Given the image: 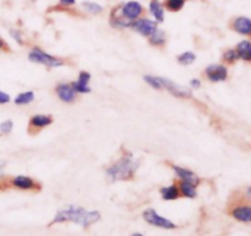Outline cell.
Returning <instances> with one entry per match:
<instances>
[{
  "label": "cell",
  "instance_id": "9c48e42d",
  "mask_svg": "<svg viewBox=\"0 0 251 236\" xmlns=\"http://www.w3.org/2000/svg\"><path fill=\"white\" fill-rule=\"evenodd\" d=\"M53 123V117L50 115H34L29 118L28 122V133L36 134L41 132V129L48 127Z\"/></svg>",
  "mask_w": 251,
  "mask_h": 236
},
{
  "label": "cell",
  "instance_id": "ffe728a7",
  "mask_svg": "<svg viewBox=\"0 0 251 236\" xmlns=\"http://www.w3.org/2000/svg\"><path fill=\"white\" fill-rule=\"evenodd\" d=\"M34 100V92L33 91H25V92L19 93V95L15 97V103L19 106L28 105L32 101Z\"/></svg>",
  "mask_w": 251,
  "mask_h": 236
},
{
  "label": "cell",
  "instance_id": "5b68a950",
  "mask_svg": "<svg viewBox=\"0 0 251 236\" xmlns=\"http://www.w3.org/2000/svg\"><path fill=\"white\" fill-rule=\"evenodd\" d=\"M113 10H114L119 16H122L123 19L126 20V21L129 22L140 19V16H141L145 11L144 6H142L139 1H134V0L125 2V4L120 5V6L115 7V9Z\"/></svg>",
  "mask_w": 251,
  "mask_h": 236
},
{
  "label": "cell",
  "instance_id": "5bb4252c",
  "mask_svg": "<svg viewBox=\"0 0 251 236\" xmlns=\"http://www.w3.org/2000/svg\"><path fill=\"white\" fill-rule=\"evenodd\" d=\"M230 215L242 223H251V206L249 204H240L234 206L230 211Z\"/></svg>",
  "mask_w": 251,
  "mask_h": 236
},
{
  "label": "cell",
  "instance_id": "603a6c76",
  "mask_svg": "<svg viewBox=\"0 0 251 236\" xmlns=\"http://www.w3.org/2000/svg\"><path fill=\"white\" fill-rule=\"evenodd\" d=\"M185 2L186 0H166V1H164V7H166L167 10H169V11L176 12L180 11V10L183 9Z\"/></svg>",
  "mask_w": 251,
  "mask_h": 236
},
{
  "label": "cell",
  "instance_id": "f546056e",
  "mask_svg": "<svg viewBox=\"0 0 251 236\" xmlns=\"http://www.w3.org/2000/svg\"><path fill=\"white\" fill-rule=\"evenodd\" d=\"M190 86L193 88H199L201 86L200 80H198V79H193V80L190 81Z\"/></svg>",
  "mask_w": 251,
  "mask_h": 236
},
{
  "label": "cell",
  "instance_id": "1f68e13d",
  "mask_svg": "<svg viewBox=\"0 0 251 236\" xmlns=\"http://www.w3.org/2000/svg\"><path fill=\"white\" fill-rule=\"evenodd\" d=\"M5 166H6V161L2 159H0V172H2V170L5 169Z\"/></svg>",
  "mask_w": 251,
  "mask_h": 236
},
{
  "label": "cell",
  "instance_id": "7a4b0ae2",
  "mask_svg": "<svg viewBox=\"0 0 251 236\" xmlns=\"http://www.w3.org/2000/svg\"><path fill=\"white\" fill-rule=\"evenodd\" d=\"M140 166L139 160L134 159L130 151H123V155L113 162L112 165L107 167L105 174L108 178L112 182L115 181H127V179L134 178L137 169Z\"/></svg>",
  "mask_w": 251,
  "mask_h": 236
},
{
  "label": "cell",
  "instance_id": "44dd1931",
  "mask_svg": "<svg viewBox=\"0 0 251 236\" xmlns=\"http://www.w3.org/2000/svg\"><path fill=\"white\" fill-rule=\"evenodd\" d=\"M149 41L152 46H163L166 43V33L162 30L157 29V31L149 37Z\"/></svg>",
  "mask_w": 251,
  "mask_h": 236
},
{
  "label": "cell",
  "instance_id": "2e32d148",
  "mask_svg": "<svg viewBox=\"0 0 251 236\" xmlns=\"http://www.w3.org/2000/svg\"><path fill=\"white\" fill-rule=\"evenodd\" d=\"M161 194L162 198L164 201H174V199H178L180 197V191H179L178 183H173L171 186L162 187L161 188Z\"/></svg>",
  "mask_w": 251,
  "mask_h": 236
},
{
  "label": "cell",
  "instance_id": "4dcf8cb0",
  "mask_svg": "<svg viewBox=\"0 0 251 236\" xmlns=\"http://www.w3.org/2000/svg\"><path fill=\"white\" fill-rule=\"evenodd\" d=\"M75 0H60V4L64 6H70V5L75 4Z\"/></svg>",
  "mask_w": 251,
  "mask_h": 236
},
{
  "label": "cell",
  "instance_id": "52a82bcc",
  "mask_svg": "<svg viewBox=\"0 0 251 236\" xmlns=\"http://www.w3.org/2000/svg\"><path fill=\"white\" fill-rule=\"evenodd\" d=\"M11 186L14 188L21 189V191H38L41 188V184L33 179L29 176H24V175H20V176H15L12 178H10V183L7 184V187Z\"/></svg>",
  "mask_w": 251,
  "mask_h": 236
},
{
  "label": "cell",
  "instance_id": "d6986e66",
  "mask_svg": "<svg viewBox=\"0 0 251 236\" xmlns=\"http://www.w3.org/2000/svg\"><path fill=\"white\" fill-rule=\"evenodd\" d=\"M150 11L153 15L154 20L157 22L164 21V7L158 0H151V2H150Z\"/></svg>",
  "mask_w": 251,
  "mask_h": 236
},
{
  "label": "cell",
  "instance_id": "9a60e30c",
  "mask_svg": "<svg viewBox=\"0 0 251 236\" xmlns=\"http://www.w3.org/2000/svg\"><path fill=\"white\" fill-rule=\"evenodd\" d=\"M173 170L174 172L176 174V176L180 178V181H185V182H191L195 186H198L200 183V178L194 174L191 170L185 169V167L178 166V165H173Z\"/></svg>",
  "mask_w": 251,
  "mask_h": 236
},
{
  "label": "cell",
  "instance_id": "cb8c5ba5",
  "mask_svg": "<svg viewBox=\"0 0 251 236\" xmlns=\"http://www.w3.org/2000/svg\"><path fill=\"white\" fill-rule=\"evenodd\" d=\"M82 6L85 7L86 11H88L90 14H100V12L103 11V7L100 6L97 2L92 1H83Z\"/></svg>",
  "mask_w": 251,
  "mask_h": 236
},
{
  "label": "cell",
  "instance_id": "4316f807",
  "mask_svg": "<svg viewBox=\"0 0 251 236\" xmlns=\"http://www.w3.org/2000/svg\"><path fill=\"white\" fill-rule=\"evenodd\" d=\"M10 34H11V37L15 41L19 42L20 44H24V37H22L21 32L17 31V30H11V31H10Z\"/></svg>",
  "mask_w": 251,
  "mask_h": 236
},
{
  "label": "cell",
  "instance_id": "83f0119b",
  "mask_svg": "<svg viewBox=\"0 0 251 236\" xmlns=\"http://www.w3.org/2000/svg\"><path fill=\"white\" fill-rule=\"evenodd\" d=\"M10 95H7L6 92L4 91H0V105H5V103H9L10 102Z\"/></svg>",
  "mask_w": 251,
  "mask_h": 236
},
{
  "label": "cell",
  "instance_id": "6da1fadb",
  "mask_svg": "<svg viewBox=\"0 0 251 236\" xmlns=\"http://www.w3.org/2000/svg\"><path fill=\"white\" fill-rule=\"evenodd\" d=\"M100 220V211L87 210V209L78 206H69L66 208L58 210V213L55 214V216H54L49 225L71 221V223L77 224V225L82 226V228H88V226H91L92 224L97 223Z\"/></svg>",
  "mask_w": 251,
  "mask_h": 236
},
{
  "label": "cell",
  "instance_id": "ba28073f",
  "mask_svg": "<svg viewBox=\"0 0 251 236\" xmlns=\"http://www.w3.org/2000/svg\"><path fill=\"white\" fill-rule=\"evenodd\" d=\"M130 29H132L135 32L141 34V36L149 38L151 34H153L157 31L158 27H157L156 22L150 19H137L135 21H131Z\"/></svg>",
  "mask_w": 251,
  "mask_h": 236
},
{
  "label": "cell",
  "instance_id": "277c9868",
  "mask_svg": "<svg viewBox=\"0 0 251 236\" xmlns=\"http://www.w3.org/2000/svg\"><path fill=\"white\" fill-rule=\"evenodd\" d=\"M28 59L32 61V63L42 64L44 66H48V68H58V66H61L65 64V60L61 58H58V57H54L51 54H48L47 52H44L43 49L36 48L32 49L28 53Z\"/></svg>",
  "mask_w": 251,
  "mask_h": 236
},
{
  "label": "cell",
  "instance_id": "7402d4cb",
  "mask_svg": "<svg viewBox=\"0 0 251 236\" xmlns=\"http://www.w3.org/2000/svg\"><path fill=\"white\" fill-rule=\"evenodd\" d=\"M176 60H178L179 64H181V65H190V64H193L194 61L196 60V54L194 53V52L186 51L184 52V53L179 54V56L176 57Z\"/></svg>",
  "mask_w": 251,
  "mask_h": 236
},
{
  "label": "cell",
  "instance_id": "8992f818",
  "mask_svg": "<svg viewBox=\"0 0 251 236\" xmlns=\"http://www.w3.org/2000/svg\"><path fill=\"white\" fill-rule=\"evenodd\" d=\"M144 218L151 225L157 226V228L161 229H167V230H172V229H176V225L169 219L164 218V216L159 215L154 209L149 208L144 211Z\"/></svg>",
  "mask_w": 251,
  "mask_h": 236
},
{
  "label": "cell",
  "instance_id": "836d02e7",
  "mask_svg": "<svg viewBox=\"0 0 251 236\" xmlns=\"http://www.w3.org/2000/svg\"><path fill=\"white\" fill-rule=\"evenodd\" d=\"M131 236H144V235H142V234H140V233H136V234H132Z\"/></svg>",
  "mask_w": 251,
  "mask_h": 236
},
{
  "label": "cell",
  "instance_id": "f1b7e54d",
  "mask_svg": "<svg viewBox=\"0 0 251 236\" xmlns=\"http://www.w3.org/2000/svg\"><path fill=\"white\" fill-rule=\"evenodd\" d=\"M0 52H7V53H9V52H11L9 44H7L6 42L1 38V37H0Z\"/></svg>",
  "mask_w": 251,
  "mask_h": 236
},
{
  "label": "cell",
  "instance_id": "d6a6232c",
  "mask_svg": "<svg viewBox=\"0 0 251 236\" xmlns=\"http://www.w3.org/2000/svg\"><path fill=\"white\" fill-rule=\"evenodd\" d=\"M247 193H248V196H249V198H251V187H249V188L247 189Z\"/></svg>",
  "mask_w": 251,
  "mask_h": 236
},
{
  "label": "cell",
  "instance_id": "e0dca14e",
  "mask_svg": "<svg viewBox=\"0 0 251 236\" xmlns=\"http://www.w3.org/2000/svg\"><path fill=\"white\" fill-rule=\"evenodd\" d=\"M237 51L238 56H239V59H243L245 61H251V42L245 39V41L239 42L237 44Z\"/></svg>",
  "mask_w": 251,
  "mask_h": 236
},
{
  "label": "cell",
  "instance_id": "8fae6325",
  "mask_svg": "<svg viewBox=\"0 0 251 236\" xmlns=\"http://www.w3.org/2000/svg\"><path fill=\"white\" fill-rule=\"evenodd\" d=\"M55 92L58 95V97L60 98L63 102H74L76 98V91L74 90L73 85L71 84L66 83H60L55 88Z\"/></svg>",
  "mask_w": 251,
  "mask_h": 236
},
{
  "label": "cell",
  "instance_id": "7c38bea8",
  "mask_svg": "<svg viewBox=\"0 0 251 236\" xmlns=\"http://www.w3.org/2000/svg\"><path fill=\"white\" fill-rule=\"evenodd\" d=\"M90 81H91V74L88 71H81L78 74L77 81L73 83L74 90L76 91V93H88L91 92L90 88Z\"/></svg>",
  "mask_w": 251,
  "mask_h": 236
},
{
  "label": "cell",
  "instance_id": "484cf974",
  "mask_svg": "<svg viewBox=\"0 0 251 236\" xmlns=\"http://www.w3.org/2000/svg\"><path fill=\"white\" fill-rule=\"evenodd\" d=\"M12 128H14V123L10 119L4 120V122L0 123V133H1V134H9V133H11Z\"/></svg>",
  "mask_w": 251,
  "mask_h": 236
},
{
  "label": "cell",
  "instance_id": "4fadbf2b",
  "mask_svg": "<svg viewBox=\"0 0 251 236\" xmlns=\"http://www.w3.org/2000/svg\"><path fill=\"white\" fill-rule=\"evenodd\" d=\"M232 29L238 33L251 37V19L245 16L235 17L232 21Z\"/></svg>",
  "mask_w": 251,
  "mask_h": 236
},
{
  "label": "cell",
  "instance_id": "30bf717a",
  "mask_svg": "<svg viewBox=\"0 0 251 236\" xmlns=\"http://www.w3.org/2000/svg\"><path fill=\"white\" fill-rule=\"evenodd\" d=\"M205 75L212 83H220V81L227 80L228 69L222 64H212L206 68Z\"/></svg>",
  "mask_w": 251,
  "mask_h": 236
},
{
  "label": "cell",
  "instance_id": "d4e9b609",
  "mask_svg": "<svg viewBox=\"0 0 251 236\" xmlns=\"http://www.w3.org/2000/svg\"><path fill=\"white\" fill-rule=\"evenodd\" d=\"M238 59H239V56H238V53L235 49H227V51L223 53V60L227 61V63H229V64L235 63Z\"/></svg>",
  "mask_w": 251,
  "mask_h": 236
},
{
  "label": "cell",
  "instance_id": "ac0fdd59",
  "mask_svg": "<svg viewBox=\"0 0 251 236\" xmlns=\"http://www.w3.org/2000/svg\"><path fill=\"white\" fill-rule=\"evenodd\" d=\"M179 191H180V196L188 197V198H195L198 196V191H196V187L194 183L191 182H185V181H180L178 183Z\"/></svg>",
  "mask_w": 251,
  "mask_h": 236
},
{
  "label": "cell",
  "instance_id": "3957f363",
  "mask_svg": "<svg viewBox=\"0 0 251 236\" xmlns=\"http://www.w3.org/2000/svg\"><path fill=\"white\" fill-rule=\"evenodd\" d=\"M145 81L149 84L151 88H156V90H162L166 88L168 92L172 95L176 96L180 98H190L191 97V91L189 88H184V86L179 85V84L174 83V81L169 80L167 78H162V76H153V75H146L144 76Z\"/></svg>",
  "mask_w": 251,
  "mask_h": 236
}]
</instances>
